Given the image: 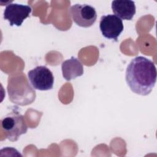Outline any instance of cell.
Wrapping results in <instances>:
<instances>
[{
	"label": "cell",
	"instance_id": "obj_1",
	"mask_svg": "<svg viewBox=\"0 0 157 157\" xmlns=\"http://www.w3.org/2000/svg\"><path fill=\"white\" fill-rule=\"evenodd\" d=\"M156 69L153 62L144 56H137L129 63L125 78L131 90L147 96L152 91L156 81Z\"/></svg>",
	"mask_w": 157,
	"mask_h": 157
},
{
	"label": "cell",
	"instance_id": "obj_2",
	"mask_svg": "<svg viewBox=\"0 0 157 157\" xmlns=\"http://www.w3.org/2000/svg\"><path fill=\"white\" fill-rule=\"evenodd\" d=\"M1 123L6 137L12 142L17 141L28 130L24 117L15 110L8 113L1 120Z\"/></svg>",
	"mask_w": 157,
	"mask_h": 157
},
{
	"label": "cell",
	"instance_id": "obj_3",
	"mask_svg": "<svg viewBox=\"0 0 157 157\" xmlns=\"http://www.w3.org/2000/svg\"><path fill=\"white\" fill-rule=\"evenodd\" d=\"M29 81L33 87L38 90L46 91L53 88L54 77L51 71L44 66H39L28 73Z\"/></svg>",
	"mask_w": 157,
	"mask_h": 157
},
{
	"label": "cell",
	"instance_id": "obj_4",
	"mask_svg": "<svg viewBox=\"0 0 157 157\" xmlns=\"http://www.w3.org/2000/svg\"><path fill=\"white\" fill-rule=\"evenodd\" d=\"M69 12L72 20L80 27H90L97 18L95 9L88 4H75L71 7Z\"/></svg>",
	"mask_w": 157,
	"mask_h": 157
},
{
	"label": "cell",
	"instance_id": "obj_5",
	"mask_svg": "<svg viewBox=\"0 0 157 157\" xmlns=\"http://www.w3.org/2000/svg\"><path fill=\"white\" fill-rule=\"evenodd\" d=\"M99 29L105 38L117 40L120 34L123 31L124 26L120 18L115 15L109 14L101 17Z\"/></svg>",
	"mask_w": 157,
	"mask_h": 157
},
{
	"label": "cell",
	"instance_id": "obj_6",
	"mask_svg": "<svg viewBox=\"0 0 157 157\" xmlns=\"http://www.w3.org/2000/svg\"><path fill=\"white\" fill-rule=\"evenodd\" d=\"M31 11L32 9L29 6L11 3L7 5L4 9V18L8 20L12 26H20Z\"/></svg>",
	"mask_w": 157,
	"mask_h": 157
},
{
	"label": "cell",
	"instance_id": "obj_7",
	"mask_svg": "<svg viewBox=\"0 0 157 157\" xmlns=\"http://www.w3.org/2000/svg\"><path fill=\"white\" fill-rule=\"evenodd\" d=\"M112 9L115 15L123 20H131L136 13L135 3L131 0L113 1Z\"/></svg>",
	"mask_w": 157,
	"mask_h": 157
},
{
	"label": "cell",
	"instance_id": "obj_8",
	"mask_svg": "<svg viewBox=\"0 0 157 157\" xmlns=\"http://www.w3.org/2000/svg\"><path fill=\"white\" fill-rule=\"evenodd\" d=\"M61 70L63 77L66 80H71L83 74V67L81 62L72 56L62 63Z\"/></svg>",
	"mask_w": 157,
	"mask_h": 157
}]
</instances>
